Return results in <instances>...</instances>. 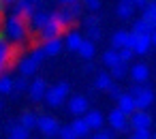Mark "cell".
<instances>
[{
	"label": "cell",
	"instance_id": "6da1fadb",
	"mask_svg": "<svg viewBox=\"0 0 156 139\" xmlns=\"http://www.w3.org/2000/svg\"><path fill=\"white\" fill-rule=\"evenodd\" d=\"M5 37L11 43H24L28 37V24L26 20H22L20 15H9L5 20Z\"/></svg>",
	"mask_w": 156,
	"mask_h": 139
},
{
	"label": "cell",
	"instance_id": "7a4b0ae2",
	"mask_svg": "<svg viewBox=\"0 0 156 139\" xmlns=\"http://www.w3.org/2000/svg\"><path fill=\"white\" fill-rule=\"evenodd\" d=\"M66 96H69V81H58L56 86H51V88L45 90L43 98L47 101L49 107H60L66 101Z\"/></svg>",
	"mask_w": 156,
	"mask_h": 139
},
{
	"label": "cell",
	"instance_id": "3957f363",
	"mask_svg": "<svg viewBox=\"0 0 156 139\" xmlns=\"http://www.w3.org/2000/svg\"><path fill=\"white\" fill-rule=\"evenodd\" d=\"M133 49V54H147L150 47H152V39L150 34H137V32H128V45Z\"/></svg>",
	"mask_w": 156,
	"mask_h": 139
},
{
	"label": "cell",
	"instance_id": "277c9868",
	"mask_svg": "<svg viewBox=\"0 0 156 139\" xmlns=\"http://www.w3.org/2000/svg\"><path fill=\"white\" fill-rule=\"evenodd\" d=\"M107 122H109V124H111V128H113V130H118V133H126V130L130 128V124H128V116H126V113H122L120 109L109 111Z\"/></svg>",
	"mask_w": 156,
	"mask_h": 139
},
{
	"label": "cell",
	"instance_id": "5b68a950",
	"mask_svg": "<svg viewBox=\"0 0 156 139\" xmlns=\"http://www.w3.org/2000/svg\"><path fill=\"white\" fill-rule=\"evenodd\" d=\"M37 128H39L43 135L54 137V135H58L60 124H58V120H56L54 116H39V118H37Z\"/></svg>",
	"mask_w": 156,
	"mask_h": 139
},
{
	"label": "cell",
	"instance_id": "8992f818",
	"mask_svg": "<svg viewBox=\"0 0 156 139\" xmlns=\"http://www.w3.org/2000/svg\"><path fill=\"white\" fill-rule=\"evenodd\" d=\"M13 56H15L13 45L2 37V32H0V75L5 73V69L9 66V62L13 60Z\"/></svg>",
	"mask_w": 156,
	"mask_h": 139
},
{
	"label": "cell",
	"instance_id": "52a82bcc",
	"mask_svg": "<svg viewBox=\"0 0 156 139\" xmlns=\"http://www.w3.org/2000/svg\"><path fill=\"white\" fill-rule=\"evenodd\" d=\"M133 101H135V109H147V107L154 103V92L143 84V86L137 90V94H133Z\"/></svg>",
	"mask_w": 156,
	"mask_h": 139
},
{
	"label": "cell",
	"instance_id": "ba28073f",
	"mask_svg": "<svg viewBox=\"0 0 156 139\" xmlns=\"http://www.w3.org/2000/svg\"><path fill=\"white\" fill-rule=\"evenodd\" d=\"M128 124H130L133 128H150L152 118H150V113H147L145 109H135V111L128 116Z\"/></svg>",
	"mask_w": 156,
	"mask_h": 139
},
{
	"label": "cell",
	"instance_id": "9c48e42d",
	"mask_svg": "<svg viewBox=\"0 0 156 139\" xmlns=\"http://www.w3.org/2000/svg\"><path fill=\"white\" fill-rule=\"evenodd\" d=\"M49 17H51V13H47V11H37V9H34V13H32V15L28 17V22H26V24H28V30H37V32H39V30L49 22Z\"/></svg>",
	"mask_w": 156,
	"mask_h": 139
},
{
	"label": "cell",
	"instance_id": "30bf717a",
	"mask_svg": "<svg viewBox=\"0 0 156 139\" xmlns=\"http://www.w3.org/2000/svg\"><path fill=\"white\" fill-rule=\"evenodd\" d=\"M62 30H64V28H62L54 17H49V22L39 30V37H41L43 41H47V39H56V37H60V34H62Z\"/></svg>",
	"mask_w": 156,
	"mask_h": 139
},
{
	"label": "cell",
	"instance_id": "8fae6325",
	"mask_svg": "<svg viewBox=\"0 0 156 139\" xmlns=\"http://www.w3.org/2000/svg\"><path fill=\"white\" fill-rule=\"evenodd\" d=\"M45 90H47V81L45 79H34V81H30L28 84V94H30V101H41L43 96H45Z\"/></svg>",
	"mask_w": 156,
	"mask_h": 139
},
{
	"label": "cell",
	"instance_id": "7c38bea8",
	"mask_svg": "<svg viewBox=\"0 0 156 139\" xmlns=\"http://www.w3.org/2000/svg\"><path fill=\"white\" fill-rule=\"evenodd\" d=\"M34 9H37V5H32L30 0H15V2H13V13L20 15V17L26 20V22H28V17L34 13Z\"/></svg>",
	"mask_w": 156,
	"mask_h": 139
},
{
	"label": "cell",
	"instance_id": "4fadbf2b",
	"mask_svg": "<svg viewBox=\"0 0 156 139\" xmlns=\"http://www.w3.org/2000/svg\"><path fill=\"white\" fill-rule=\"evenodd\" d=\"M41 49H43L45 58H51V56H58V54L64 49V45H62V39L56 37V39H47V41H43Z\"/></svg>",
	"mask_w": 156,
	"mask_h": 139
},
{
	"label": "cell",
	"instance_id": "5bb4252c",
	"mask_svg": "<svg viewBox=\"0 0 156 139\" xmlns=\"http://www.w3.org/2000/svg\"><path fill=\"white\" fill-rule=\"evenodd\" d=\"M69 111H71L73 116H83V113L88 111V98L81 96V94L69 98Z\"/></svg>",
	"mask_w": 156,
	"mask_h": 139
},
{
	"label": "cell",
	"instance_id": "9a60e30c",
	"mask_svg": "<svg viewBox=\"0 0 156 139\" xmlns=\"http://www.w3.org/2000/svg\"><path fill=\"white\" fill-rule=\"evenodd\" d=\"M130 77H133L135 84H145L147 77H150V69H147V64H143V62L133 64V66H130Z\"/></svg>",
	"mask_w": 156,
	"mask_h": 139
},
{
	"label": "cell",
	"instance_id": "2e32d148",
	"mask_svg": "<svg viewBox=\"0 0 156 139\" xmlns=\"http://www.w3.org/2000/svg\"><path fill=\"white\" fill-rule=\"evenodd\" d=\"M83 122L88 124L90 130H98V128L103 126V122H105V116H103L101 111L92 109V111H86V113H83Z\"/></svg>",
	"mask_w": 156,
	"mask_h": 139
},
{
	"label": "cell",
	"instance_id": "e0dca14e",
	"mask_svg": "<svg viewBox=\"0 0 156 139\" xmlns=\"http://www.w3.org/2000/svg\"><path fill=\"white\" fill-rule=\"evenodd\" d=\"M17 69H20V75H24V77H30V75H34L37 71H39V64L28 56V58H22L20 62H17Z\"/></svg>",
	"mask_w": 156,
	"mask_h": 139
},
{
	"label": "cell",
	"instance_id": "ac0fdd59",
	"mask_svg": "<svg viewBox=\"0 0 156 139\" xmlns=\"http://www.w3.org/2000/svg\"><path fill=\"white\" fill-rule=\"evenodd\" d=\"M118 109L122 111V113H126V116H130L133 111H135V101H133V96L128 94V92H122L118 98Z\"/></svg>",
	"mask_w": 156,
	"mask_h": 139
},
{
	"label": "cell",
	"instance_id": "d6986e66",
	"mask_svg": "<svg viewBox=\"0 0 156 139\" xmlns=\"http://www.w3.org/2000/svg\"><path fill=\"white\" fill-rule=\"evenodd\" d=\"M51 17H54L62 28H69V26L75 22V17L71 15V11H69L66 7H64V9H60V11H56V13H51Z\"/></svg>",
	"mask_w": 156,
	"mask_h": 139
},
{
	"label": "cell",
	"instance_id": "ffe728a7",
	"mask_svg": "<svg viewBox=\"0 0 156 139\" xmlns=\"http://www.w3.org/2000/svg\"><path fill=\"white\" fill-rule=\"evenodd\" d=\"M83 39H81V34L79 32H66V37H64V41H62V45H64V49H69V52H77V47H79V43H81Z\"/></svg>",
	"mask_w": 156,
	"mask_h": 139
},
{
	"label": "cell",
	"instance_id": "44dd1931",
	"mask_svg": "<svg viewBox=\"0 0 156 139\" xmlns=\"http://www.w3.org/2000/svg\"><path fill=\"white\" fill-rule=\"evenodd\" d=\"M115 15L120 17V20H130L133 15H135V5L133 2H124V0H120V5H118V9H115Z\"/></svg>",
	"mask_w": 156,
	"mask_h": 139
},
{
	"label": "cell",
	"instance_id": "7402d4cb",
	"mask_svg": "<svg viewBox=\"0 0 156 139\" xmlns=\"http://www.w3.org/2000/svg\"><path fill=\"white\" fill-rule=\"evenodd\" d=\"M152 30H154V24L147 22V20H143V17H139V20L133 22V30H130V32H137V34H152Z\"/></svg>",
	"mask_w": 156,
	"mask_h": 139
},
{
	"label": "cell",
	"instance_id": "603a6c76",
	"mask_svg": "<svg viewBox=\"0 0 156 139\" xmlns=\"http://www.w3.org/2000/svg\"><path fill=\"white\" fill-rule=\"evenodd\" d=\"M128 45V30H115L111 37V47L113 49H122Z\"/></svg>",
	"mask_w": 156,
	"mask_h": 139
},
{
	"label": "cell",
	"instance_id": "cb8c5ba5",
	"mask_svg": "<svg viewBox=\"0 0 156 139\" xmlns=\"http://www.w3.org/2000/svg\"><path fill=\"white\" fill-rule=\"evenodd\" d=\"M94 43L90 41V39H83L81 43H79V47H77V54L83 58V60H92V56H94Z\"/></svg>",
	"mask_w": 156,
	"mask_h": 139
},
{
	"label": "cell",
	"instance_id": "d4e9b609",
	"mask_svg": "<svg viewBox=\"0 0 156 139\" xmlns=\"http://www.w3.org/2000/svg\"><path fill=\"white\" fill-rule=\"evenodd\" d=\"M71 128H73V133L77 135V139H83V137L90 135V128H88V124L83 122V118H75L73 124H71Z\"/></svg>",
	"mask_w": 156,
	"mask_h": 139
},
{
	"label": "cell",
	"instance_id": "484cf974",
	"mask_svg": "<svg viewBox=\"0 0 156 139\" xmlns=\"http://www.w3.org/2000/svg\"><path fill=\"white\" fill-rule=\"evenodd\" d=\"M28 137H30V130L24 128L20 122L9 126V139H28Z\"/></svg>",
	"mask_w": 156,
	"mask_h": 139
},
{
	"label": "cell",
	"instance_id": "4316f807",
	"mask_svg": "<svg viewBox=\"0 0 156 139\" xmlns=\"http://www.w3.org/2000/svg\"><path fill=\"white\" fill-rule=\"evenodd\" d=\"M111 84H113V79H111L109 73H98L96 75V81H94V90H107Z\"/></svg>",
	"mask_w": 156,
	"mask_h": 139
},
{
	"label": "cell",
	"instance_id": "83f0119b",
	"mask_svg": "<svg viewBox=\"0 0 156 139\" xmlns=\"http://www.w3.org/2000/svg\"><path fill=\"white\" fill-rule=\"evenodd\" d=\"M37 118H39V116H37L34 111H26V113H22L20 124H22L24 128H28V130H30V128H34V126H37Z\"/></svg>",
	"mask_w": 156,
	"mask_h": 139
},
{
	"label": "cell",
	"instance_id": "f1b7e54d",
	"mask_svg": "<svg viewBox=\"0 0 156 139\" xmlns=\"http://www.w3.org/2000/svg\"><path fill=\"white\" fill-rule=\"evenodd\" d=\"M126 62H118V64H113L111 69H109V75H111V79H124L126 77Z\"/></svg>",
	"mask_w": 156,
	"mask_h": 139
},
{
	"label": "cell",
	"instance_id": "f546056e",
	"mask_svg": "<svg viewBox=\"0 0 156 139\" xmlns=\"http://www.w3.org/2000/svg\"><path fill=\"white\" fill-rule=\"evenodd\" d=\"M141 17L154 24V20H156V0H147V5L143 7V15Z\"/></svg>",
	"mask_w": 156,
	"mask_h": 139
},
{
	"label": "cell",
	"instance_id": "4dcf8cb0",
	"mask_svg": "<svg viewBox=\"0 0 156 139\" xmlns=\"http://www.w3.org/2000/svg\"><path fill=\"white\" fill-rule=\"evenodd\" d=\"M13 92V77L9 75H0V94H11Z\"/></svg>",
	"mask_w": 156,
	"mask_h": 139
},
{
	"label": "cell",
	"instance_id": "1f68e13d",
	"mask_svg": "<svg viewBox=\"0 0 156 139\" xmlns=\"http://www.w3.org/2000/svg\"><path fill=\"white\" fill-rule=\"evenodd\" d=\"M120 62V58H118V49H107L105 54H103V64L105 66H113V64H118Z\"/></svg>",
	"mask_w": 156,
	"mask_h": 139
},
{
	"label": "cell",
	"instance_id": "d6a6232c",
	"mask_svg": "<svg viewBox=\"0 0 156 139\" xmlns=\"http://www.w3.org/2000/svg\"><path fill=\"white\" fill-rule=\"evenodd\" d=\"M24 90H28V79H26L24 75H20L17 79H13V92H11V94H20V92H24Z\"/></svg>",
	"mask_w": 156,
	"mask_h": 139
},
{
	"label": "cell",
	"instance_id": "836d02e7",
	"mask_svg": "<svg viewBox=\"0 0 156 139\" xmlns=\"http://www.w3.org/2000/svg\"><path fill=\"white\" fill-rule=\"evenodd\" d=\"M58 137H60V139H77V135H75L73 128H71V124L60 126V128H58Z\"/></svg>",
	"mask_w": 156,
	"mask_h": 139
},
{
	"label": "cell",
	"instance_id": "e575fe53",
	"mask_svg": "<svg viewBox=\"0 0 156 139\" xmlns=\"http://www.w3.org/2000/svg\"><path fill=\"white\" fill-rule=\"evenodd\" d=\"M133 49L130 47H122V49H118V58H120V62H130L133 60Z\"/></svg>",
	"mask_w": 156,
	"mask_h": 139
},
{
	"label": "cell",
	"instance_id": "d590c367",
	"mask_svg": "<svg viewBox=\"0 0 156 139\" xmlns=\"http://www.w3.org/2000/svg\"><path fill=\"white\" fill-rule=\"evenodd\" d=\"M64 7H66V9L71 11V15H73L75 20H77V17L81 15V11H83V7L79 5V0H77V2H71V5H64Z\"/></svg>",
	"mask_w": 156,
	"mask_h": 139
},
{
	"label": "cell",
	"instance_id": "8d00e7d4",
	"mask_svg": "<svg viewBox=\"0 0 156 139\" xmlns=\"http://www.w3.org/2000/svg\"><path fill=\"white\" fill-rule=\"evenodd\" d=\"M86 30H88V39H90L92 43H96V41L103 37V32H101V28H98V26H92V28H86Z\"/></svg>",
	"mask_w": 156,
	"mask_h": 139
},
{
	"label": "cell",
	"instance_id": "74e56055",
	"mask_svg": "<svg viewBox=\"0 0 156 139\" xmlns=\"http://www.w3.org/2000/svg\"><path fill=\"white\" fill-rule=\"evenodd\" d=\"M150 128H133V139H150Z\"/></svg>",
	"mask_w": 156,
	"mask_h": 139
},
{
	"label": "cell",
	"instance_id": "f35d334b",
	"mask_svg": "<svg viewBox=\"0 0 156 139\" xmlns=\"http://www.w3.org/2000/svg\"><path fill=\"white\" fill-rule=\"evenodd\" d=\"M30 58L37 62V64H41L43 60H45V54H43V49L41 47H37V49H32V54H30Z\"/></svg>",
	"mask_w": 156,
	"mask_h": 139
},
{
	"label": "cell",
	"instance_id": "ab89813d",
	"mask_svg": "<svg viewBox=\"0 0 156 139\" xmlns=\"http://www.w3.org/2000/svg\"><path fill=\"white\" fill-rule=\"evenodd\" d=\"M92 26H98V17H96V15L83 17V28H92Z\"/></svg>",
	"mask_w": 156,
	"mask_h": 139
},
{
	"label": "cell",
	"instance_id": "60d3db41",
	"mask_svg": "<svg viewBox=\"0 0 156 139\" xmlns=\"http://www.w3.org/2000/svg\"><path fill=\"white\" fill-rule=\"evenodd\" d=\"M107 92H109V96H111V98H118V96L122 94V88H118V86H113V84H111V86L107 88Z\"/></svg>",
	"mask_w": 156,
	"mask_h": 139
},
{
	"label": "cell",
	"instance_id": "b9f144b4",
	"mask_svg": "<svg viewBox=\"0 0 156 139\" xmlns=\"http://www.w3.org/2000/svg\"><path fill=\"white\" fill-rule=\"evenodd\" d=\"M86 9L98 11V9H101V0H86Z\"/></svg>",
	"mask_w": 156,
	"mask_h": 139
},
{
	"label": "cell",
	"instance_id": "7bdbcfd3",
	"mask_svg": "<svg viewBox=\"0 0 156 139\" xmlns=\"http://www.w3.org/2000/svg\"><path fill=\"white\" fill-rule=\"evenodd\" d=\"M92 139H113V135H111L109 130H101V128H98V133L92 135Z\"/></svg>",
	"mask_w": 156,
	"mask_h": 139
},
{
	"label": "cell",
	"instance_id": "ee69618b",
	"mask_svg": "<svg viewBox=\"0 0 156 139\" xmlns=\"http://www.w3.org/2000/svg\"><path fill=\"white\" fill-rule=\"evenodd\" d=\"M133 5H135V9H143L147 5V0H133Z\"/></svg>",
	"mask_w": 156,
	"mask_h": 139
},
{
	"label": "cell",
	"instance_id": "f6af8a7d",
	"mask_svg": "<svg viewBox=\"0 0 156 139\" xmlns=\"http://www.w3.org/2000/svg\"><path fill=\"white\" fill-rule=\"evenodd\" d=\"M83 71H86V73H92V71H94V66H92V62H88V64H86V69H83Z\"/></svg>",
	"mask_w": 156,
	"mask_h": 139
},
{
	"label": "cell",
	"instance_id": "bcb514c9",
	"mask_svg": "<svg viewBox=\"0 0 156 139\" xmlns=\"http://www.w3.org/2000/svg\"><path fill=\"white\" fill-rule=\"evenodd\" d=\"M150 39H152V45H156V28L152 30V34H150Z\"/></svg>",
	"mask_w": 156,
	"mask_h": 139
},
{
	"label": "cell",
	"instance_id": "7dc6e473",
	"mask_svg": "<svg viewBox=\"0 0 156 139\" xmlns=\"http://www.w3.org/2000/svg\"><path fill=\"white\" fill-rule=\"evenodd\" d=\"M62 5H71V2H77V0H60Z\"/></svg>",
	"mask_w": 156,
	"mask_h": 139
},
{
	"label": "cell",
	"instance_id": "c3c4849f",
	"mask_svg": "<svg viewBox=\"0 0 156 139\" xmlns=\"http://www.w3.org/2000/svg\"><path fill=\"white\" fill-rule=\"evenodd\" d=\"M2 2H5V5H9V2H15V0H2Z\"/></svg>",
	"mask_w": 156,
	"mask_h": 139
},
{
	"label": "cell",
	"instance_id": "681fc988",
	"mask_svg": "<svg viewBox=\"0 0 156 139\" xmlns=\"http://www.w3.org/2000/svg\"><path fill=\"white\" fill-rule=\"evenodd\" d=\"M30 2H32V5H39V2H41V0H30Z\"/></svg>",
	"mask_w": 156,
	"mask_h": 139
},
{
	"label": "cell",
	"instance_id": "f907efd6",
	"mask_svg": "<svg viewBox=\"0 0 156 139\" xmlns=\"http://www.w3.org/2000/svg\"><path fill=\"white\" fill-rule=\"evenodd\" d=\"M2 5H5V2H2V0H0V11H2Z\"/></svg>",
	"mask_w": 156,
	"mask_h": 139
},
{
	"label": "cell",
	"instance_id": "816d5d0a",
	"mask_svg": "<svg viewBox=\"0 0 156 139\" xmlns=\"http://www.w3.org/2000/svg\"><path fill=\"white\" fill-rule=\"evenodd\" d=\"M150 139H156V133H154V135H152V137H150Z\"/></svg>",
	"mask_w": 156,
	"mask_h": 139
},
{
	"label": "cell",
	"instance_id": "f5cc1de1",
	"mask_svg": "<svg viewBox=\"0 0 156 139\" xmlns=\"http://www.w3.org/2000/svg\"><path fill=\"white\" fill-rule=\"evenodd\" d=\"M124 2H133V0H124Z\"/></svg>",
	"mask_w": 156,
	"mask_h": 139
},
{
	"label": "cell",
	"instance_id": "db71d44e",
	"mask_svg": "<svg viewBox=\"0 0 156 139\" xmlns=\"http://www.w3.org/2000/svg\"><path fill=\"white\" fill-rule=\"evenodd\" d=\"M154 28H156V20H154Z\"/></svg>",
	"mask_w": 156,
	"mask_h": 139
},
{
	"label": "cell",
	"instance_id": "11a10c76",
	"mask_svg": "<svg viewBox=\"0 0 156 139\" xmlns=\"http://www.w3.org/2000/svg\"><path fill=\"white\" fill-rule=\"evenodd\" d=\"M0 105H2V103H0Z\"/></svg>",
	"mask_w": 156,
	"mask_h": 139
},
{
	"label": "cell",
	"instance_id": "9f6ffc18",
	"mask_svg": "<svg viewBox=\"0 0 156 139\" xmlns=\"http://www.w3.org/2000/svg\"><path fill=\"white\" fill-rule=\"evenodd\" d=\"M130 139H133V137H130Z\"/></svg>",
	"mask_w": 156,
	"mask_h": 139
}]
</instances>
